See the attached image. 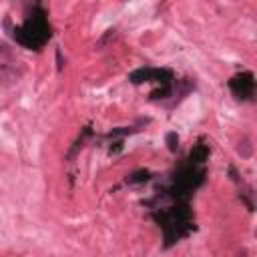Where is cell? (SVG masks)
Masks as SVG:
<instances>
[{"label":"cell","mask_w":257,"mask_h":257,"mask_svg":"<svg viewBox=\"0 0 257 257\" xmlns=\"http://www.w3.org/2000/svg\"><path fill=\"white\" fill-rule=\"evenodd\" d=\"M14 38L26 48L38 50L40 46H44L46 40L50 38V24L46 20V12L36 8L22 26L14 28Z\"/></svg>","instance_id":"6da1fadb"},{"label":"cell","mask_w":257,"mask_h":257,"mask_svg":"<svg viewBox=\"0 0 257 257\" xmlns=\"http://www.w3.org/2000/svg\"><path fill=\"white\" fill-rule=\"evenodd\" d=\"M229 88L233 90V94L237 98H251L253 92H255V78L251 72H241V74H235L231 80H229Z\"/></svg>","instance_id":"7a4b0ae2"},{"label":"cell","mask_w":257,"mask_h":257,"mask_svg":"<svg viewBox=\"0 0 257 257\" xmlns=\"http://www.w3.org/2000/svg\"><path fill=\"white\" fill-rule=\"evenodd\" d=\"M22 70L12 66V64H2L0 66V86H12L20 80Z\"/></svg>","instance_id":"3957f363"},{"label":"cell","mask_w":257,"mask_h":257,"mask_svg":"<svg viewBox=\"0 0 257 257\" xmlns=\"http://www.w3.org/2000/svg\"><path fill=\"white\" fill-rule=\"evenodd\" d=\"M126 181H128V183H143V181H149V171H137V173H133Z\"/></svg>","instance_id":"277c9868"},{"label":"cell","mask_w":257,"mask_h":257,"mask_svg":"<svg viewBox=\"0 0 257 257\" xmlns=\"http://www.w3.org/2000/svg\"><path fill=\"white\" fill-rule=\"evenodd\" d=\"M167 143H169V149H171V151H177V143H179L177 133H169V135H167Z\"/></svg>","instance_id":"5b68a950"},{"label":"cell","mask_w":257,"mask_h":257,"mask_svg":"<svg viewBox=\"0 0 257 257\" xmlns=\"http://www.w3.org/2000/svg\"><path fill=\"white\" fill-rule=\"evenodd\" d=\"M56 60H58V70H62L64 62H62V54H60V50H56Z\"/></svg>","instance_id":"8992f818"}]
</instances>
